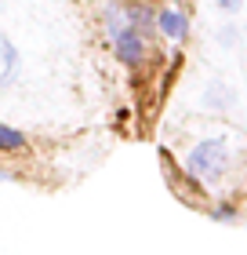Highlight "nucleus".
<instances>
[{"instance_id":"obj_1","label":"nucleus","mask_w":247,"mask_h":255,"mask_svg":"<svg viewBox=\"0 0 247 255\" xmlns=\"http://www.w3.org/2000/svg\"><path fill=\"white\" fill-rule=\"evenodd\" d=\"M226 142L222 138H211V142H200L189 153V171L196 179H218L226 171Z\"/></svg>"},{"instance_id":"obj_2","label":"nucleus","mask_w":247,"mask_h":255,"mask_svg":"<svg viewBox=\"0 0 247 255\" xmlns=\"http://www.w3.org/2000/svg\"><path fill=\"white\" fill-rule=\"evenodd\" d=\"M116 55H120V62L135 66L142 59V37H138V33H120V37H116Z\"/></svg>"},{"instance_id":"obj_3","label":"nucleus","mask_w":247,"mask_h":255,"mask_svg":"<svg viewBox=\"0 0 247 255\" xmlns=\"http://www.w3.org/2000/svg\"><path fill=\"white\" fill-rule=\"evenodd\" d=\"M15 66H18V55L11 48L7 37H0V84H7L11 77H15Z\"/></svg>"},{"instance_id":"obj_4","label":"nucleus","mask_w":247,"mask_h":255,"mask_svg":"<svg viewBox=\"0 0 247 255\" xmlns=\"http://www.w3.org/2000/svg\"><path fill=\"white\" fill-rule=\"evenodd\" d=\"M160 29L167 33V37H185V15H178V11H164V15H160Z\"/></svg>"},{"instance_id":"obj_5","label":"nucleus","mask_w":247,"mask_h":255,"mask_svg":"<svg viewBox=\"0 0 247 255\" xmlns=\"http://www.w3.org/2000/svg\"><path fill=\"white\" fill-rule=\"evenodd\" d=\"M22 146H26V135H18L15 128L0 124V149H22Z\"/></svg>"},{"instance_id":"obj_6","label":"nucleus","mask_w":247,"mask_h":255,"mask_svg":"<svg viewBox=\"0 0 247 255\" xmlns=\"http://www.w3.org/2000/svg\"><path fill=\"white\" fill-rule=\"evenodd\" d=\"M207 99H211V106H226V102L233 99V91L222 88V84H211V88H207Z\"/></svg>"},{"instance_id":"obj_7","label":"nucleus","mask_w":247,"mask_h":255,"mask_svg":"<svg viewBox=\"0 0 247 255\" xmlns=\"http://www.w3.org/2000/svg\"><path fill=\"white\" fill-rule=\"evenodd\" d=\"M240 4H244V0H218V7H222V11H237Z\"/></svg>"}]
</instances>
